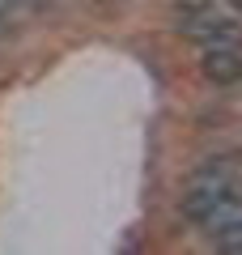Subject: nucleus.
Here are the masks:
<instances>
[{
    "label": "nucleus",
    "mask_w": 242,
    "mask_h": 255,
    "mask_svg": "<svg viewBox=\"0 0 242 255\" xmlns=\"http://www.w3.org/2000/svg\"><path fill=\"white\" fill-rule=\"evenodd\" d=\"M242 209V196L230 187H191V196H183V217L196 221V226H221V221L238 217Z\"/></svg>",
    "instance_id": "obj_1"
},
{
    "label": "nucleus",
    "mask_w": 242,
    "mask_h": 255,
    "mask_svg": "<svg viewBox=\"0 0 242 255\" xmlns=\"http://www.w3.org/2000/svg\"><path fill=\"white\" fill-rule=\"evenodd\" d=\"M183 34L196 38L204 51H242V21L234 17H213V9L200 17H183Z\"/></svg>",
    "instance_id": "obj_2"
},
{
    "label": "nucleus",
    "mask_w": 242,
    "mask_h": 255,
    "mask_svg": "<svg viewBox=\"0 0 242 255\" xmlns=\"http://www.w3.org/2000/svg\"><path fill=\"white\" fill-rule=\"evenodd\" d=\"M200 77H204L208 85H217V90L238 85L242 81V51H204V60H200Z\"/></svg>",
    "instance_id": "obj_3"
},
{
    "label": "nucleus",
    "mask_w": 242,
    "mask_h": 255,
    "mask_svg": "<svg viewBox=\"0 0 242 255\" xmlns=\"http://www.w3.org/2000/svg\"><path fill=\"white\" fill-rule=\"evenodd\" d=\"M191 187H230V162L225 157H208L191 170Z\"/></svg>",
    "instance_id": "obj_4"
},
{
    "label": "nucleus",
    "mask_w": 242,
    "mask_h": 255,
    "mask_svg": "<svg viewBox=\"0 0 242 255\" xmlns=\"http://www.w3.org/2000/svg\"><path fill=\"white\" fill-rule=\"evenodd\" d=\"M213 243L221 247V251L242 255V217H230V221H221V226H213Z\"/></svg>",
    "instance_id": "obj_5"
},
{
    "label": "nucleus",
    "mask_w": 242,
    "mask_h": 255,
    "mask_svg": "<svg viewBox=\"0 0 242 255\" xmlns=\"http://www.w3.org/2000/svg\"><path fill=\"white\" fill-rule=\"evenodd\" d=\"M208 9H213V0H174V13L179 17H200Z\"/></svg>",
    "instance_id": "obj_6"
},
{
    "label": "nucleus",
    "mask_w": 242,
    "mask_h": 255,
    "mask_svg": "<svg viewBox=\"0 0 242 255\" xmlns=\"http://www.w3.org/2000/svg\"><path fill=\"white\" fill-rule=\"evenodd\" d=\"M234 13H238V17H242V0H234Z\"/></svg>",
    "instance_id": "obj_7"
}]
</instances>
